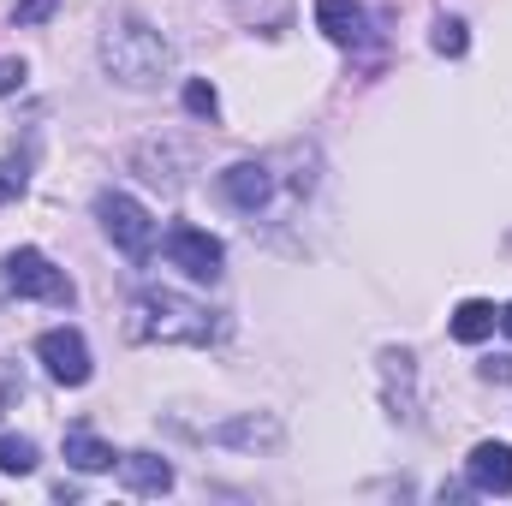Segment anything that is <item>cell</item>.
Here are the masks:
<instances>
[{"mask_svg":"<svg viewBox=\"0 0 512 506\" xmlns=\"http://www.w3.org/2000/svg\"><path fill=\"white\" fill-rule=\"evenodd\" d=\"M96 54H102V72H108L114 84H126V90H155V84L173 72L167 36H161L155 24H143L137 12H120V18L102 24Z\"/></svg>","mask_w":512,"mask_h":506,"instance_id":"obj_1","label":"cell"},{"mask_svg":"<svg viewBox=\"0 0 512 506\" xmlns=\"http://www.w3.org/2000/svg\"><path fill=\"white\" fill-rule=\"evenodd\" d=\"M131 340H149V346H209L221 340V316L185 292H167V286H143L131 298Z\"/></svg>","mask_w":512,"mask_h":506,"instance_id":"obj_2","label":"cell"},{"mask_svg":"<svg viewBox=\"0 0 512 506\" xmlns=\"http://www.w3.org/2000/svg\"><path fill=\"white\" fill-rule=\"evenodd\" d=\"M0 280H6V292H18V298H42V304H72V280L48 262V256L36 251V245H18V251L0 262Z\"/></svg>","mask_w":512,"mask_h":506,"instance_id":"obj_3","label":"cell"},{"mask_svg":"<svg viewBox=\"0 0 512 506\" xmlns=\"http://www.w3.org/2000/svg\"><path fill=\"white\" fill-rule=\"evenodd\" d=\"M96 221H102V233L131 256V262H143V256L155 251V221H149V209L126 197V191H102L96 197Z\"/></svg>","mask_w":512,"mask_h":506,"instance_id":"obj_4","label":"cell"},{"mask_svg":"<svg viewBox=\"0 0 512 506\" xmlns=\"http://www.w3.org/2000/svg\"><path fill=\"white\" fill-rule=\"evenodd\" d=\"M167 262L185 268L191 280H221V268H227V245H221L215 233L179 221V227H167Z\"/></svg>","mask_w":512,"mask_h":506,"instance_id":"obj_5","label":"cell"},{"mask_svg":"<svg viewBox=\"0 0 512 506\" xmlns=\"http://www.w3.org/2000/svg\"><path fill=\"white\" fill-rule=\"evenodd\" d=\"M221 197H227L239 215H268L274 197H280V179H274L268 161H233V167L221 173Z\"/></svg>","mask_w":512,"mask_h":506,"instance_id":"obj_6","label":"cell"},{"mask_svg":"<svg viewBox=\"0 0 512 506\" xmlns=\"http://www.w3.org/2000/svg\"><path fill=\"white\" fill-rule=\"evenodd\" d=\"M36 358L48 364V376L60 381V387H84L90 381V346H84L78 328H48L36 340Z\"/></svg>","mask_w":512,"mask_h":506,"instance_id":"obj_7","label":"cell"},{"mask_svg":"<svg viewBox=\"0 0 512 506\" xmlns=\"http://www.w3.org/2000/svg\"><path fill=\"white\" fill-rule=\"evenodd\" d=\"M465 477L477 495H512V447L507 441H477L465 459Z\"/></svg>","mask_w":512,"mask_h":506,"instance_id":"obj_8","label":"cell"},{"mask_svg":"<svg viewBox=\"0 0 512 506\" xmlns=\"http://www.w3.org/2000/svg\"><path fill=\"white\" fill-rule=\"evenodd\" d=\"M316 24L334 48H364L370 42V12L358 0H316Z\"/></svg>","mask_w":512,"mask_h":506,"instance_id":"obj_9","label":"cell"},{"mask_svg":"<svg viewBox=\"0 0 512 506\" xmlns=\"http://www.w3.org/2000/svg\"><path fill=\"white\" fill-rule=\"evenodd\" d=\"M66 465H72V471H84V477H96V471H114V465H120V453H114L96 429L72 423V429H66Z\"/></svg>","mask_w":512,"mask_h":506,"instance_id":"obj_10","label":"cell"},{"mask_svg":"<svg viewBox=\"0 0 512 506\" xmlns=\"http://www.w3.org/2000/svg\"><path fill=\"white\" fill-rule=\"evenodd\" d=\"M120 477L131 495H167L173 489V465L161 453H120Z\"/></svg>","mask_w":512,"mask_h":506,"instance_id":"obj_11","label":"cell"},{"mask_svg":"<svg viewBox=\"0 0 512 506\" xmlns=\"http://www.w3.org/2000/svg\"><path fill=\"white\" fill-rule=\"evenodd\" d=\"M209 441H221V447H280V423L274 417H233V423H215L209 429Z\"/></svg>","mask_w":512,"mask_h":506,"instance_id":"obj_12","label":"cell"},{"mask_svg":"<svg viewBox=\"0 0 512 506\" xmlns=\"http://www.w3.org/2000/svg\"><path fill=\"white\" fill-rule=\"evenodd\" d=\"M495 328H501V310H495L489 298H465V304L453 310V340H465V346L489 340Z\"/></svg>","mask_w":512,"mask_h":506,"instance_id":"obj_13","label":"cell"},{"mask_svg":"<svg viewBox=\"0 0 512 506\" xmlns=\"http://www.w3.org/2000/svg\"><path fill=\"white\" fill-rule=\"evenodd\" d=\"M382 376H387V405H393V417H411V352H382Z\"/></svg>","mask_w":512,"mask_h":506,"instance_id":"obj_14","label":"cell"},{"mask_svg":"<svg viewBox=\"0 0 512 506\" xmlns=\"http://www.w3.org/2000/svg\"><path fill=\"white\" fill-rule=\"evenodd\" d=\"M0 471L6 477H30L36 471V441L30 435H0Z\"/></svg>","mask_w":512,"mask_h":506,"instance_id":"obj_15","label":"cell"},{"mask_svg":"<svg viewBox=\"0 0 512 506\" xmlns=\"http://www.w3.org/2000/svg\"><path fill=\"white\" fill-rule=\"evenodd\" d=\"M435 54H447V60H459L465 48H471V36H465V18H435Z\"/></svg>","mask_w":512,"mask_h":506,"instance_id":"obj_16","label":"cell"},{"mask_svg":"<svg viewBox=\"0 0 512 506\" xmlns=\"http://www.w3.org/2000/svg\"><path fill=\"white\" fill-rule=\"evenodd\" d=\"M185 114H191V120H215V114H221V96H215L209 78H191V84H185Z\"/></svg>","mask_w":512,"mask_h":506,"instance_id":"obj_17","label":"cell"},{"mask_svg":"<svg viewBox=\"0 0 512 506\" xmlns=\"http://www.w3.org/2000/svg\"><path fill=\"white\" fill-rule=\"evenodd\" d=\"M12 399H24V376H18L12 358H0V417L12 411Z\"/></svg>","mask_w":512,"mask_h":506,"instance_id":"obj_18","label":"cell"},{"mask_svg":"<svg viewBox=\"0 0 512 506\" xmlns=\"http://www.w3.org/2000/svg\"><path fill=\"white\" fill-rule=\"evenodd\" d=\"M24 185H30V173H24V161H0V203H12V197H24Z\"/></svg>","mask_w":512,"mask_h":506,"instance_id":"obj_19","label":"cell"},{"mask_svg":"<svg viewBox=\"0 0 512 506\" xmlns=\"http://www.w3.org/2000/svg\"><path fill=\"white\" fill-rule=\"evenodd\" d=\"M54 6L60 0H18L12 6V24H42V18H54Z\"/></svg>","mask_w":512,"mask_h":506,"instance_id":"obj_20","label":"cell"},{"mask_svg":"<svg viewBox=\"0 0 512 506\" xmlns=\"http://www.w3.org/2000/svg\"><path fill=\"white\" fill-rule=\"evenodd\" d=\"M24 78H30V66H24L18 54H6V60H0V96H12V90H24Z\"/></svg>","mask_w":512,"mask_h":506,"instance_id":"obj_21","label":"cell"},{"mask_svg":"<svg viewBox=\"0 0 512 506\" xmlns=\"http://www.w3.org/2000/svg\"><path fill=\"white\" fill-rule=\"evenodd\" d=\"M483 381H495V387H507V381H512V358H507V352L483 358Z\"/></svg>","mask_w":512,"mask_h":506,"instance_id":"obj_22","label":"cell"},{"mask_svg":"<svg viewBox=\"0 0 512 506\" xmlns=\"http://www.w3.org/2000/svg\"><path fill=\"white\" fill-rule=\"evenodd\" d=\"M501 328H507V334H512V304H507V310H501Z\"/></svg>","mask_w":512,"mask_h":506,"instance_id":"obj_23","label":"cell"}]
</instances>
